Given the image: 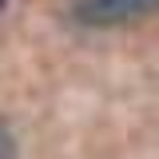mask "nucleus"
Segmentation results:
<instances>
[{
    "label": "nucleus",
    "instance_id": "nucleus-1",
    "mask_svg": "<svg viewBox=\"0 0 159 159\" xmlns=\"http://www.w3.org/2000/svg\"><path fill=\"white\" fill-rule=\"evenodd\" d=\"M159 8V0H80L72 8V16L80 24H96V28H107V24H123V20H135L143 12Z\"/></svg>",
    "mask_w": 159,
    "mask_h": 159
},
{
    "label": "nucleus",
    "instance_id": "nucleus-2",
    "mask_svg": "<svg viewBox=\"0 0 159 159\" xmlns=\"http://www.w3.org/2000/svg\"><path fill=\"white\" fill-rule=\"evenodd\" d=\"M0 159H16V139L4 123H0Z\"/></svg>",
    "mask_w": 159,
    "mask_h": 159
},
{
    "label": "nucleus",
    "instance_id": "nucleus-3",
    "mask_svg": "<svg viewBox=\"0 0 159 159\" xmlns=\"http://www.w3.org/2000/svg\"><path fill=\"white\" fill-rule=\"evenodd\" d=\"M0 8H4V0H0Z\"/></svg>",
    "mask_w": 159,
    "mask_h": 159
}]
</instances>
